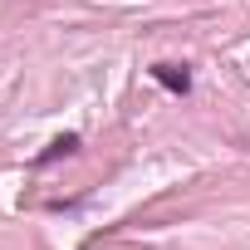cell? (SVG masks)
Returning <instances> with one entry per match:
<instances>
[{"label":"cell","mask_w":250,"mask_h":250,"mask_svg":"<svg viewBox=\"0 0 250 250\" xmlns=\"http://www.w3.org/2000/svg\"><path fill=\"white\" fill-rule=\"evenodd\" d=\"M69 152H79V133H64V138H54V143H49V147H44V152H40L35 162H40V167H49V162L69 157Z\"/></svg>","instance_id":"cell-2"},{"label":"cell","mask_w":250,"mask_h":250,"mask_svg":"<svg viewBox=\"0 0 250 250\" xmlns=\"http://www.w3.org/2000/svg\"><path fill=\"white\" fill-rule=\"evenodd\" d=\"M152 79L167 93H191V69L187 64H152Z\"/></svg>","instance_id":"cell-1"}]
</instances>
